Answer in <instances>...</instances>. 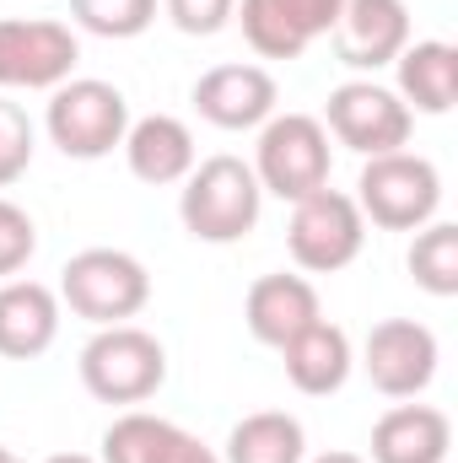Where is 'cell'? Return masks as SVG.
<instances>
[{"label": "cell", "instance_id": "5", "mask_svg": "<svg viewBox=\"0 0 458 463\" xmlns=\"http://www.w3.org/2000/svg\"><path fill=\"white\" fill-rule=\"evenodd\" d=\"M60 302H65L76 318L109 329V324L135 318V313L151 302V275H146V264H140L135 253H124V248H81V253L60 269Z\"/></svg>", "mask_w": 458, "mask_h": 463}, {"label": "cell", "instance_id": "16", "mask_svg": "<svg viewBox=\"0 0 458 463\" xmlns=\"http://www.w3.org/2000/svg\"><path fill=\"white\" fill-rule=\"evenodd\" d=\"M60 335V291L38 280H5L0 286V355L33 361Z\"/></svg>", "mask_w": 458, "mask_h": 463}, {"label": "cell", "instance_id": "14", "mask_svg": "<svg viewBox=\"0 0 458 463\" xmlns=\"http://www.w3.org/2000/svg\"><path fill=\"white\" fill-rule=\"evenodd\" d=\"M243 318H248V335L259 340V345H291L302 329H313L324 313H319V291H313V280H302V275H259L253 286H248V302H243Z\"/></svg>", "mask_w": 458, "mask_h": 463}, {"label": "cell", "instance_id": "20", "mask_svg": "<svg viewBox=\"0 0 458 463\" xmlns=\"http://www.w3.org/2000/svg\"><path fill=\"white\" fill-rule=\"evenodd\" d=\"M302 458H308L302 420L286 415V410H259V415H243L232 426L222 463H302Z\"/></svg>", "mask_w": 458, "mask_h": 463}, {"label": "cell", "instance_id": "19", "mask_svg": "<svg viewBox=\"0 0 458 463\" xmlns=\"http://www.w3.org/2000/svg\"><path fill=\"white\" fill-rule=\"evenodd\" d=\"M399 103L405 109H421V114H448L458 98V49L443 38H421V43H405L399 60Z\"/></svg>", "mask_w": 458, "mask_h": 463}, {"label": "cell", "instance_id": "8", "mask_svg": "<svg viewBox=\"0 0 458 463\" xmlns=\"http://www.w3.org/2000/svg\"><path fill=\"white\" fill-rule=\"evenodd\" d=\"M81 43L71 27L43 16H5L0 22V87L5 92H54L71 81Z\"/></svg>", "mask_w": 458, "mask_h": 463}, {"label": "cell", "instance_id": "11", "mask_svg": "<svg viewBox=\"0 0 458 463\" xmlns=\"http://www.w3.org/2000/svg\"><path fill=\"white\" fill-rule=\"evenodd\" d=\"M345 0H243L237 22L253 54L264 60H297L313 38L335 33Z\"/></svg>", "mask_w": 458, "mask_h": 463}, {"label": "cell", "instance_id": "22", "mask_svg": "<svg viewBox=\"0 0 458 463\" xmlns=\"http://www.w3.org/2000/svg\"><path fill=\"white\" fill-rule=\"evenodd\" d=\"M410 275L432 297H458V227L453 222H426L410 242Z\"/></svg>", "mask_w": 458, "mask_h": 463}, {"label": "cell", "instance_id": "10", "mask_svg": "<svg viewBox=\"0 0 458 463\" xmlns=\"http://www.w3.org/2000/svg\"><path fill=\"white\" fill-rule=\"evenodd\" d=\"M361 366L377 393L415 399L437 377V335L415 318H383V324H372V335L361 345Z\"/></svg>", "mask_w": 458, "mask_h": 463}, {"label": "cell", "instance_id": "29", "mask_svg": "<svg viewBox=\"0 0 458 463\" xmlns=\"http://www.w3.org/2000/svg\"><path fill=\"white\" fill-rule=\"evenodd\" d=\"M313 463H367V458H356V453H324V458H313Z\"/></svg>", "mask_w": 458, "mask_h": 463}, {"label": "cell", "instance_id": "2", "mask_svg": "<svg viewBox=\"0 0 458 463\" xmlns=\"http://www.w3.org/2000/svg\"><path fill=\"white\" fill-rule=\"evenodd\" d=\"M437 205H443V173L426 156H415V151L367 156V167L356 178L361 222L383 232H421L426 222H437Z\"/></svg>", "mask_w": 458, "mask_h": 463}, {"label": "cell", "instance_id": "24", "mask_svg": "<svg viewBox=\"0 0 458 463\" xmlns=\"http://www.w3.org/2000/svg\"><path fill=\"white\" fill-rule=\"evenodd\" d=\"M33 167V118L11 98H0V189H11Z\"/></svg>", "mask_w": 458, "mask_h": 463}, {"label": "cell", "instance_id": "30", "mask_svg": "<svg viewBox=\"0 0 458 463\" xmlns=\"http://www.w3.org/2000/svg\"><path fill=\"white\" fill-rule=\"evenodd\" d=\"M0 463H22V458H16V453H11V448H0Z\"/></svg>", "mask_w": 458, "mask_h": 463}, {"label": "cell", "instance_id": "23", "mask_svg": "<svg viewBox=\"0 0 458 463\" xmlns=\"http://www.w3.org/2000/svg\"><path fill=\"white\" fill-rule=\"evenodd\" d=\"M71 16L98 38H140L157 22V0H71Z\"/></svg>", "mask_w": 458, "mask_h": 463}, {"label": "cell", "instance_id": "25", "mask_svg": "<svg viewBox=\"0 0 458 463\" xmlns=\"http://www.w3.org/2000/svg\"><path fill=\"white\" fill-rule=\"evenodd\" d=\"M38 253V227L22 205L0 200V275H16L27 269V259Z\"/></svg>", "mask_w": 458, "mask_h": 463}, {"label": "cell", "instance_id": "28", "mask_svg": "<svg viewBox=\"0 0 458 463\" xmlns=\"http://www.w3.org/2000/svg\"><path fill=\"white\" fill-rule=\"evenodd\" d=\"M43 463H98V458H87V453H54V458H43Z\"/></svg>", "mask_w": 458, "mask_h": 463}, {"label": "cell", "instance_id": "21", "mask_svg": "<svg viewBox=\"0 0 458 463\" xmlns=\"http://www.w3.org/2000/svg\"><path fill=\"white\" fill-rule=\"evenodd\" d=\"M184 426L162 420V415H146V410H129L119 415L114 426L103 431V463H162L173 453Z\"/></svg>", "mask_w": 458, "mask_h": 463}, {"label": "cell", "instance_id": "27", "mask_svg": "<svg viewBox=\"0 0 458 463\" xmlns=\"http://www.w3.org/2000/svg\"><path fill=\"white\" fill-rule=\"evenodd\" d=\"M162 463H222L216 458V448H205L200 437H189V431H178V442H173V453Z\"/></svg>", "mask_w": 458, "mask_h": 463}, {"label": "cell", "instance_id": "18", "mask_svg": "<svg viewBox=\"0 0 458 463\" xmlns=\"http://www.w3.org/2000/svg\"><path fill=\"white\" fill-rule=\"evenodd\" d=\"M286 355V377H291V388L297 393H308V399H324V393H340L345 377H350V366H356V355H350V335H345L340 324H313V329H302L291 345H281Z\"/></svg>", "mask_w": 458, "mask_h": 463}, {"label": "cell", "instance_id": "7", "mask_svg": "<svg viewBox=\"0 0 458 463\" xmlns=\"http://www.w3.org/2000/svg\"><path fill=\"white\" fill-rule=\"evenodd\" d=\"M367 242V222L356 211V200L340 189H313L308 200L291 205V227H286V248L297 259V269L308 275H335L345 269Z\"/></svg>", "mask_w": 458, "mask_h": 463}, {"label": "cell", "instance_id": "17", "mask_svg": "<svg viewBox=\"0 0 458 463\" xmlns=\"http://www.w3.org/2000/svg\"><path fill=\"white\" fill-rule=\"evenodd\" d=\"M453 426L432 404H399L372 426V463H443Z\"/></svg>", "mask_w": 458, "mask_h": 463}, {"label": "cell", "instance_id": "15", "mask_svg": "<svg viewBox=\"0 0 458 463\" xmlns=\"http://www.w3.org/2000/svg\"><path fill=\"white\" fill-rule=\"evenodd\" d=\"M124 162L140 184L162 189V184H184L195 173V135L189 124L173 114H146L129 118L124 129Z\"/></svg>", "mask_w": 458, "mask_h": 463}, {"label": "cell", "instance_id": "12", "mask_svg": "<svg viewBox=\"0 0 458 463\" xmlns=\"http://www.w3.org/2000/svg\"><path fill=\"white\" fill-rule=\"evenodd\" d=\"M195 114L216 129H259L275 114V76L264 65H216L195 81Z\"/></svg>", "mask_w": 458, "mask_h": 463}, {"label": "cell", "instance_id": "6", "mask_svg": "<svg viewBox=\"0 0 458 463\" xmlns=\"http://www.w3.org/2000/svg\"><path fill=\"white\" fill-rule=\"evenodd\" d=\"M43 129L49 140L76 156V162H98L109 156L114 146H124V129H129V103L124 92L109 87V81H60L49 92V114H43Z\"/></svg>", "mask_w": 458, "mask_h": 463}, {"label": "cell", "instance_id": "4", "mask_svg": "<svg viewBox=\"0 0 458 463\" xmlns=\"http://www.w3.org/2000/svg\"><path fill=\"white\" fill-rule=\"evenodd\" d=\"M248 167L264 194L297 205L329 184V129L313 114H270L259 124V146Z\"/></svg>", "mask_w": 458, "mask_h": 463}, {"label": "cell", "instance_id": "3", "mask_svg": "<svg viewBox=\"0 0 458 463\" xmlns=\"http://www.w3.org/2000/svg\"><path fill=\"white\" fill-rule=\"evenodd\" d=\"M81 388L103 404H146L167 383V350L135 324H109L81 345Z\"/></svg>", "mask_w": 458, "mask_h": 463}, {"label": "cell", "instance_id": "13", "mask_svg": "<svg viewBox=\"0 0 458 463\" xmlns=\"http://www.w3.org/2000/svg\"><path fill=\"white\" fill-rule=\"evenodd\" d=\"M410 43V11L405 0H345L335 22V54L350 71H383Z\"/></svg>", "mask_w": 458, "mask_h": 463}, {"label": "cell", "instance_id": "9", "mask_svg": "<svg viewBox=\"0 0 458 463\" xmlns=\"http://www.w3.org/2000/svg\"><path fill=\"white\" fill-rule=\"evenodd\" d=\"M345 151L356 156H383V151H405L410 140V109L399 103V92L377 87V81H340L329 92V109L319 118Z\"/></svg>", "mask_w": 458, "mask_h": 463}, {"label": "cell", "instance_id": "1", "mask_svg": "<svg viewBox=\"0 0 458 463\" xmlns=\"http://www.w3.org/2000/svg\"><path fill=\"white\" fill-rule=\"evenodd\" d=\"M264 189L243 156H211L184 178L178 194V222L200 242H237L259 227Z\"/></svg>", "mask_w": 458, "mask_h": 463}, {"label": "cell", "instance_id": "26", "mask_svg": "<svg viewBox=\"0 0 458 463\" xmlns=\"http://www.w3.org/2000/svg\"><path fill=\"white\" fill-rule=\"evenodd\" d=\"M232 11H237V0H167L173 27L189 33V38H211V33H222V27L232 22Z\"/></svg>", "mask_w": 458, "mask_h": 463}]
</instances>
